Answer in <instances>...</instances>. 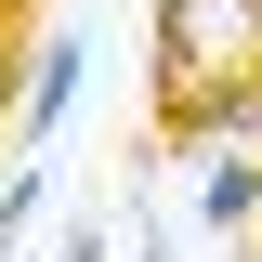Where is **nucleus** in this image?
Returning <instances> with one entry per match:
<instances>
[{"mask_svg":"<svg viewBox=\"0 0 262 262\" xmlns=\"http://www.w3.org/2000/svg\"><path fill=\"white\" fill-rule=\"evenodd\" d=\"M262 131V0H158V158Z\"/></svg>","mask_w":262,"mask_h":262,"instance_id":"nucleus-1","label":"nucleus"},{"mask_svg":"<svg viewBox=\"0 0 262 262\" xmlns=\"http://www.w3.org/2000/svg\"><path fill=\"white\" fill-rule=\"evenodd\" d=\"M79 92H92V39L53 27V39H39V66H27V92H13V144H27V158H53V131L79 118Z\"/></svg>","mask_w":262,"mask_h":262,"instance_id":"nucleus-2","label":"nucleus"},{"mask_svg":"<svg viewBox=\"0 0 262 262\" xmlns=\"http://www.w3.org/2000/svg\"><path fill=\"white\" fill-rule=\"evenodd\" d=\"M196 223L210 236H262V158L249 144H210L196 158Z\"/></svg>","mask_w":262,"mask_h":262,"instance_id":"nucleus-3","label":"nucleus"},{"mask_svg":"<svg viewBox=\"0 0 262 262\" xmlns=\"http://www.w3.org/2000/svg\"><path fill=\"white\" fill-rule=\"evenodd\" d=\"M66 262H118V249H105V223H66Z\"/></svg>","mask_w":262,"mask_h":262,"instance_id":"nucleus-4","label":"nucleus"}]
</instances>
